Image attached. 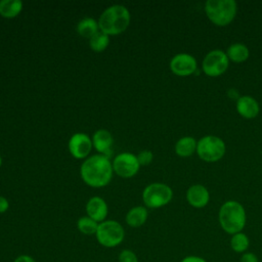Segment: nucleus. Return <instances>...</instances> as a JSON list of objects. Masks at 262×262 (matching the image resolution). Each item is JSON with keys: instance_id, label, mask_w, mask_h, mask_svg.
<instances>
[{"instance_id": "4", "label": "nucleus", "mask_w": 262, "mask_h": 262, "mask_svg": "<svg viewBox=\"0 0 262 262\" xmlns=\"http://www.w3.org/2000/svg\"><path fill=\"white\" fill-rule=\"evenodd\" d=\"M205 12L214 25L225 27L234 19L237 5L234 0H208L205 3Z\"/></svg>"}, {"instance_id": "19", "label": "nucleus", "mask_w": 262, "mask_h": 262, "mask_svg": "<svg viewBox=\"0 0 262 262\" xmlns=\"http://www.w3.org/2000/svg\"><path fill=\"white\" fill-rule=\"evenodd\" d=\"M98 30H99L98 21H96L92 17H85L81 19L77 25L78 34L84 38L91 39L95 34L99 32Z\"/></svg>"}, {"instance_id": "7", "label": "nucleus", "mask_w": 262, "mask_h": 262, "mask_svg": "<svg viewBox=\"0 0 262 262\" xmlns=\"http://www.w3.org/2000/svg\"><path fill=\"white\" fill-rule=\"evenodd\" d=\"M173 198V191L170 186L164 183H151L147 185L142 192L143 203L152 209L161 208L167 205Z\"/></svg>"}, {"instance_id": "8", "label": "nucleus", "mask_w": 262, "mask_h": 262, "mask_svg": "<svg viewBox=\"0 0 262 262\" xmlns=\"http://www.w3.org/2000/svg\"><path fill=\"white\" fill-rule=\"evenodd\" d=\"M229 67V59L225 52L215 49L206 54L202 62L204 73L209 77H218L224 74Z\"/></svg>"}, {"instance_id": "3", "label": "nucleus", "mask_w": 262, "mask_h": 262, "mask_svg": "<svg viewBox=\"0 0 262 262\" xmlns=\"http://www.w3.org/2000/svg\"><path fill=\"white\" fill-rule=\"evenodd\" d=\"M130 23V13L123 5H113L106 8L99 17V30L106 35L123 33Z\"/></svg>"}, {"instance_id": "25", "label": "nucleus", "mask_w": 262, "mask_h": 262, "mask_svg": "<svg viewBox=\"0 0 262 262\" xmlns=\"http://www.w3.org/2000/svg\"><path fill=\"white\" fill-rule=\"evenodd\" d=\"M136 157H137L139 165L146 166V165H148L152 161L154 155H152V152L150 150H143V151H140Z\"/></svg>"}, {"instance_id": "2", "label": "nucleus", "mask_w": 262, "mask_h": 262, "mask_svg": "<svg viewBox=\"0 0 262 262\" xmlns=\"http://www.w3.org/2000/svg\"><path fill=\"white\" fill-rule=\"evenodd\" d=\"M218 220L226 233L232 235L242 232L247 221L245 208L236 201H227L219 209Z\"/></svg>"}, {"instance_id": "10", "label": "nucleus", "mask_w": 262, "mask_h": 262, "mask_svg": "<svg viewBox=\"0 0 262 262\" xmlns=\"http://www.w3.org/2000/svg\"><path fill=\"white\" fill-rule=\"evenodd\" d=\"M196 66L195 58L188 53H178L170 61V70L180 77L192 75L196 71Z\"/></svg>"}, {"instance_id": "26", "label": "nucleus", "mask_w": 262, "mask_h": 262, "mask_svg": "<svg viewBox=\"0 0 262 262\" xmlns=\"http://www.w3.org/2000/svg\"><path fill=\"white\" fill-rule=\"evenodd\" d=\"M239 262H258V258L255 254L248 252L242 255Z\"/></svg>"}, {"instance_id": "11", "label": "nucleus", "mask_w": 262, "mask_h": 262, "mask_svg": "<svg viewBox=\"0 0 262 262\" xmlns=\"http://www.w3.org/2000/svg\"><path fill=\"white\" fill-rule=\"evenodd\" d=\"M92 140L84 133L74 134L69 141V150L76 159L86 158L92 147Z\"/></svg>"}, {"instance_id": "1", "label": "nucleus", "mask_w": 262, "mask_h": 262, "mask_svg": "<svg viewBox=\"0 0 262 262\" xmlns=\"http://www.w3.org/2000/svg\"><path fill=\"white\" fill-rule=\"evenodd\" d=\"M81 177L83 181L92 187L106 185L113 176V165L102 155H94L86 159L81 166Z\"/></svg>"}, {"instance_id": "24", "label": "nucleus", "mask_w": 262, "mask_h": 262, "mask_svg": "<svg viewBox=\"0 0 262 262\" xmlns=\"http://www.w3.org/2000/svg\"><path fill=\"white\" fill-rule=\"evenodd\" d=\"M119 262H138L137 255L130 249H124L118 256Z\"/></svg>"}, {"instance_id": "15", "label": "nucleus", "mask_w": 262, "mask_h": 262, "mask_svg": "<svg viewBox=\"0 0 262 262\" xmlns=\"http://www.w3.org/2000/svg\"><path fill=\"white\" fill-rule=\"evenodd\" d=\"M113 142H114V140H113L112 134L105 129H99L93 134L92 144L94 145L96 150L101 152V155L106 157L107 159L113 154V151L111 149Z\"/></svg>"}, {"instance_id": "20", "label": "nucleus", "mask_w": 262, "mask_h": 262, "mask_svg": "<svg viewBox=\"0 0 262 262\" xmlns=\"http://www.w3.org/2000/svg\"><path fill=\"white\" fill-rule=\"evenodd\" d=\"M23 9V2L19 0H1L0 14L6 18L15 17Z\"/></svg>"}, {"instance_id": "12", "label": "nucleus", "mask_w": 262, "mask_h": 262, "mask_svg": "<svg viewBox=\"0 0 262 262\" xmlns=\"http://www.w3.org/2000/svg\"><path fill=\"white\" fill-rule=\"evenodd\" d=\"M186 200L191 207L201 209L208 205L210 193L204 185L193 184L186 191Z\"/></svg>"}, {"instance_id": "18", "label": "nucleus", "mask_w": 262, "mask_h": 262, "mask_svg": "<svg viewBox=\"0 0 262 262\" xmlns=\"http://www.w3.org/2000/svg\"><path fill=\"white\" fill-rule=\"evenodd\" d=\"M225 53L229 60H231L233 62H237V63L246 61L250 55V51H249L248 47L242 43L231 44L227 48Z\"/></svg>"}, {"instance_id": "17", "label": "nucleus", "mask_w": 262, "mask_h": 262, "mask_svg": "<svg viewBox=\"0 0 262 262\" xmlns=\"http://www.w3.org/2000/svg\"><path fill=\"white\" fill-rule=\"evenodd\" d=\"M147 210L142 206H137L129 210L126 215V222L130 227H140L147 219Z\"/></svg>"}, {"instance_id": "29", "label": "nucleus", "mask_w": 262, "mask_h": 262, "mask_svg": "<svg viewBox=\"0 0 262 262\" xmlns=\"http://www.w3.org/2000/svg\"><path fill=\"white\" fill-rule=\"evenodd\" d=\"M8 208H9V203H8V201H7L5 198H3V196L0 195V213L6 212V211L8 210Z\"/></svg>"}, {"instance_id": "13", "label": "nucleus", "mask_w": 262, "mask_h": 262, "mask_svg": "<svg viewBox=\"0 0 262 262\" xmlns=\"http://www.w3.org/2000/svg\"><path fill=\"white\" fill-rule=\"evenodd\" d=\"M236 111L245 119H254L258 116L260 106L253 96L243 95L236 100Z\"/></svg>"}, {"instance_id": "22", "label": "nucleus", "mask_w": 262, "mask_h": 262, "mask_svg": "<svg viewBox=\"0 0 262 262\" xmlns=\"http://www.w3.org/2000/svg\"><path fill=\"white\" fill-rule=\"evenodd\" d=\"M98 222L94 221L88 216H83L77 221V227L78 229L86 235H92L95 234L98 227Z\"/></svg>"}, {"instance_id": "16", "label": "nucleus", "mask_w": 262, "mask_h": 262, "mask_svg": "<svg viewBox=\"0 0 262 262\" xmlns=\"http://www.w3.org/2000/svg\"><path fill=\"white\" fill-rule=\"evenodd\" d=\"M196 140L191 136L181 137L175 144V152L181 158H188L196 151Z\"/></svg>"}, {"instance_id": "27", "label": "nucleus", "mask_w": 262, "mask_h": 262, "mask_svg": "<svg viewBox=\"0 0 262 262\" xmlns=\"http://www.w3.org/2000/svg\"><path fill=\"white\" fill-rule=\"evenodd\" d=\"M13 262H36V260L30 255H19L13 260Z\"/></svg>"}, {"instance_id": "30", "label": "nucleus", "mask_w": 262, "mask_h": 262, "mask_svg": "<svg viewBox=\"0 0 262 262\" xmlns=\"http://www.w3.org/2000/svg\"><path fill=\"white\" fill-rule=\"evenodd\" d=\"M1 165H2V159H1V157H0V167H1Z\"/></svg>"}, {"instance_id": "9", "label": "nucleus", "mask_w": 262, "mask_h": 262, "mask_svg": "<svg viewBox=\"0 0 262 262\" xmlns=\"http://www.w3.org/2000/svg\"><path fill=\"white\" fill-rule=\"evenodd\" d=\"M113 170L121 177L128 178L134 176L139 170L137 157L131 152H122L113 161Z\"/></svg>"}, {"instance_id": "28", "label": "nucleus", "mask_w": 262, "mask_h": 262, "mask_svg": "<svg viewBox=\"0 0 262 262\" xmlns=\"http://www.w3.org/2000/svg\"><path fill=\"white\" fill-rule=\"evenodd\" d=\"M181 262H207L204 258L199 256H186L184 257Z\"/></svg>"}, {"instance_id": "21", "label": "nucleus", "mask_w": 262, "mask_h": 262, "mask_svg": "<svg viewBox=\"0 0 262 262\" xmlns=\"http://www.w3.org/2000/svg\"><path fill=\"white\" fill-rule=\"evenodd\" d=\"M250 245L249 237L243 233L237 232L235 234H232L230 238V247L235 253H246Z\"/></svg>"}, {"instance_id": "6", "label": "nucleus", "mask_w": 262, "mask_h": 262, "mask_svg": "<svg viewBox=\"0 0 262 262\" xmlns=\"http://www.w3.org/2000/svg\"><path fill=\"white\" fill-rule=\"evenodd\" d=\"M95 235L97 242L101 246L105 248H114L123 242L125 230L119 222L115 220H104L98 224Z\"/></svg>"}, {"instance_id": "23", "label": "nucleus", "mask_w": 262, "mask_h": 262, "mask_svg": "<svg viewBox=\"0 0 262 262\" xmlns=\"http://www.w3.org/2000/svg\"><path fill=\"white\" fill-rule=\"evenodd\" d=\"M89 44H90V47L93 51H96V52H101L103 51L107 45H108V42H110V39H108V35L102 33L101 31H99L97 34H95L91 39H89Z\"/></svg>"}, {"instance_id": "14", "label": "nucleus", "mask_w": 262, "mask_h": 262, "mask_svg": "<svg viewBox=\"0 0 262 262\" xmlns=\"http://www.w3.org/2000/svg\"><path fill=\"white\" fill-rule=\"evenodd\" d=\"M86 213L94 221L102 222L107 215V205L101 198L93 196L86 204Z\"/></svg>"}, {"instance_id": "5", "label": "nucleus", "mask_w": 262, "mask_h": 262, "mask_svg": "<svg viewBox=\"0 0 262 262\" xmlns=\"http://www.w3.org/2000/svg\"><path fill=\"white\" fill-rule=\"evenodd\" d=\"M226 146L224 141L215 135L202 137L196 144V154L201 160L209 163L221 160L225 154Z\"/></svg>"}]
</instances>
